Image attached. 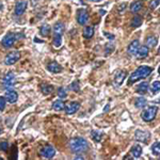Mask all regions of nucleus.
Instances as JSON below:
<instances>
[{"mask_svg":"<svg viewBox=\"0 0 160 160\" xmlns=\"http://www.w3.org/2000/svg\"><path fill=\"white\" fill-rule=\"evenodd\" d=\"M70 149L74 154H83L89 149V143L85 139L81 137L73 138L70 141Z\"/></svg>","mask_w":160,"mask_h":160,"instance_id":"1","label":"nucleus"},{"mask_svg":"<svg viewBox=\"0 0 160 160\" xmlns=\"http://www.w3.org/2000/svg\"><path fill=\"white\" fill-rule=\"evenodd\" d=\"M153 72V68L149 67V66H146V65H142L140 67H138L137 70L133 72L129 76L128 79V84L136 83L139 80H142L144 78H147V77L151 75V73Z\"/></svg>","mask_w":160,"mask_h":160,"instance_id":"2","label":"nucleus"},{"mask_svg":"<svg viewBox=\"0 0 160 160\" xmlns=\"http://www.w3.org/2000/svg\"><path fill=\"white\" fill-rule=\"evenodd\" d=\"M157 112H158L157 106H149L143 110V112L141 114V118L145 122H152L153 120L156 118Z\"/></svg>","mask_w":160,"mask_h":160,"instance_id":"3","label":"nucleus"},{"mask_svg":"<svg viewBox=\"0 0 160 160\" xmlns=\"http://www.w3.org/2000/svg\"><path fill=\"white\" fill-rule=\"evenodd\" d=\"M18 37H24V35H22V34L18 35V34H15L13 32H9V33H6L3 37L2 41H1V44H2V46L4 48H10L14 45V43L16 42Z\"/></svg>","mask_w":160,"mask_h":160,"instance_id":"4","label":"nucleus"},{"mask_svg":"<svg viewBox=\"0 0 160 160\" xmlns=\"http://www.w3.org/2000/svg\"><path fill=\"white\" fill-rule=\"evenodd\" d=\"M20 57H22V55H20V52L18 50L11 51V52H9L6 56V58H4V63H6V65H13L20 59Z\"/></svg>","mask_w":160,"mask_h":160,"instance_id":"5","label":"nucleus"},{"mask_svg":"<svg viewBox=\"0 0 160 160\" xmlns=\"http://www.w3.org/2000/svg\"><path fill=\"white\" fill-rule=\"evenodd\" d=\"M15 84V74L13 72H9L2 79V87L4 89H11Z\"/></svg>","mask_w":160,"mask_h":160,"instance_id":"6","label":"nucleus"},{"mask_svg":"<svg viewBox=\"0 0 160 160\" xmlns=\"http://www.w3.org/2000/svg\"><path fill=\"white\" fill-rule=\"evenodd\" d=\"M89 20V13L85 9H79L77 11V22L79 25H85Z\"/></svg>","mask_w":160,"mask_h":160,"instance_id":"7","label":"nucleus"},{"mask_svg":"<svg viewBox=\"0 0 160 160\" xmlns=\"http://www.w3.org/2000/svg\"><path fill=\"white\" fill-rule=\"evenodd\" d=\"M39 155L44 158H47V159H50V158L55 157V155H56V151L53 149L52 146L50 145H46L44 147L39 149Z\"/></svg>","mask_w":160,"mask_h":160,"instance_id":"8","label":"nucleus"},{"mask_svg":"<svg viewBox=\"0 0 160 160\" xmlns=\"http://www.w3.org/2000/svg\"><path fill=\"white\" fill-rule=\"evenodd\" d=\"M135 139L139 142H147V140L149 139V132L145 131V130H137L135 132Z\"/></svg>","mask_w":160,"mask_h":160,"instance_id":"9","label":"nucleus"},{"mask_svg":"<svg viewBox=\"0 0 160 160\" xmlns=\"http://www.w3.org/2000/svg\"><path fill=\"white\" fill-rule=\"evenodd\" d=\"M126 75H127V72L126 70H120L116 73L114 77V85L115 87H121L122 83L124 82L125 78H126Z\"/></svg>","mask_w":160,"mask_h":160,"instance_id":"10","label":"nucleus"},{"mask_svg":"<svg viewBox=\"0 0 160 160\" xmlns=\"http://www.w3.org/2000/svg\"><path fill=\"white\" fill-rule=\"evenodd\" d=\"M79 109H80V104L77 103V101H72L70 104H68L67 106L65 107V112H66V114L70 115L76 113Z\"/></svg>","mask_w":160,"mask_h":160,"instance_id":"11","label":"nucleus"},{"mask_svg":"<svg viewBox=\"0 0 160 160\" xmlns=\"http://www.w3.org/2000/svg\"><path fill=\"white\" fill-rule=\"evenodd\" d=\"M139 48H140V43H139L138 39H135V41H132L129 45H128V47H127V52L129 53L130 56H136L138 50H139Z\"/></svg>","mask_w":160,"mask_h":160,"instance_id":"12","label":"nucleus"},{"mask_svg":"<svg viewBox=\"0 0 160 160\" xmlns=\"http://www.w3.org/2000/svg\"><path fill=\"white\" fill-rule=\"evenodd\" d=\"M6 99L10 103V104H15L18 99V94H17L16 91L14 90H9L6 92Z\"/></svg>","mask_w":160,"mask_h":160,"instance_id":"13","label":"nucleus"},{"mask_svg":"<svg viewBox=\"0 0 160 160\" xmlns=\"http://www.w3.org/2000/svg\"><path fill=\"white\" fill-rule=\"evenodd\" d=\"M47 70L50 72V73L53 74H58V73H61L62 72V66L58 63V62H50V63H48L47 65Z\"/></svg>","mask_w":160,"mask_h":160,"instance_id":"14","label":"nucleus"},{"mask_svg":"<svg viewBox=\"0 0 160 160\" xmlns=\"http://www.w3.org/2000/svg\"><path fill=\"white\" fill-rule=\"evenodd\" d=\"M26 8H27V2L26 1H18L15 6V15L16 16H20V15L24 14V12L26 11Z\"/></svg>","mask_w":160,"mask_h":160,"instance_id":"15","label":"nucleus"},{"mask_svg":"<svg viewBox=\"0 0 160 160\" xmlns=\"http://www.w3.org/2000/svg\"><path fill=\"white\" fill-rule=\"evenodd\" d=\"M149 48L147 46H141L136 56H137L138 59H144V58H146V57L149 56Z\"/></svg>","mask_w":160,"mask_h":160,"instance_id":"16","label":"nucleus"},{"mask_svg":"<svg viewBox=\"0 0 160 160\" xmlns=\"http://www.w3.org/2000/svg\"><path fill=\"white\" fill-rule=\"evenodd\" d=\"M130 154H131L132 157L139 158L142 154V147H141L139 144H136L135 146H132L131 149H130Z\"/></svg>","mask_w":160,"mask_h":160,"instance_id":"17","label":"nucleus"},{"mask_svg":"<svg viewBox=\"0 0 160 160\" xmlns=\"http://www.w3.org/2000/svg\"><path fill=\"white\" fill-rule=\"evenodd\" d=\"M142 25V17L139 16V15H136V16L132 17V19L130 20V26L132 28H138Z\"/></svg>","mask_w":160,"mask_h":160,"instance_id":"18","label":"nucleus"},{"mask_svg":"<svg viewBox=\"0 0 160 160\" xmlns=\"http://www.w3.org/2000/svg\"><path fill=\"white\" fill-rule=\"evenodd\" d=\"M147 91H149V83L145 81L141 82L137 88V92L139 93V94H142V95L145 94V93H147Z\"/></svg>","mask_w":160,"mask_h":160,"instance_id":"19","label":"nucleus"},{"mask_svg":"<svg viewBox=\"0 0 160 160\" xmlns=\"http://www.w3.org/2000/svg\"><path fill=\"white\" fill-rule=\"evenodd\" d=\"M142 6H143L142 1H140V0H139V1H135V2H132L131 6H130V11H131L132 13H138V12L142 9Z\"/></svg>","mask_w":160,"mask_h":160,"instance_id":"20","label":"nucleus"},{"mask_svg":"<svg viewBox=\"0 0 160 160\" xmlns=\"http://www.w3.org/2000/svg\"><path fill=\"white\" fill-rule=\"evenodd\" d=\"M64 32V25L62 23H57L53 26V34H58V35H62Z\"/></svg>","mask_w":160,"mask_h":160,"instance_id":"21","label":"nucleus"},{"mask_svg":"<svg viewBox=\"0 0 160 160\" xmlns=\"http://www.w3.org/2000/svg\"><path fill=\"white\" fill-rule=\"evenodd\" d=\"M82 35H83L84 39H91V37L94 35V28L91 27V26L85 27L84 30H83V32H82Z\"/></svg>","mask_w":160,"mask_h":160,"instance_id":"22","label":"nucleus"},{"mask_svg":"<svg viewBox=\"0 0 160 160\" xmlns=\"http://www.w3.org/2000/svg\"><path fill=\"white\" fill-rule=\"evenodd\" d=\"M146 46L149 48H154L158 44V39L156 37H149L145 41Z\"/></svg>","mask_w":160,"mask_h":160,"instance_id":"23","label":"nucleus"},{"mask_svg":"<svg viewBox=\"0 0 160 160\" xmlns=\"http://www.w3.org/2000/svg\"><path fill=\"white\" fill-rule=\"evenodd\" d=\"M147 105V100L144 97H138L135 100V106L137 107L138 109H142Z\"/></svg>","mask_w":160,"mask_h":160,"instance_id":"24","label":"nucleus"},{"mask_svg":"<svg viewBox=\"0 0 160 160\" xmlns=\"http://www.w3.org/2000/svg\"><path fill=\"white\" fill-rule=\"evenodd\" d=\"M39 31H41V34H42L43 37H48V35L50 34L51 28H50V26L48 25V24H44V25H42V27H41Z\"/></svg>","mask_w":160,"mask_h":160,"instance_id":"25","label":"nucleus"},{"mask_svg":"<svg viewBox=\"0 0 160 160\" xmlns=\"http://www.w3.org/2000/svg\"><path fill=\"white\" fill-rule=\"evenodd\" d=\"M41 90H42V93L44 95H49L53 91V87L52 85H49V84L43 83L42 85H41Z\"/></svg>","mask_w":160,"mask_h":160,"instance_id":"26","label":"nucleus"},{"mask_svg":"<svg viewBox=\"0 0 160 160\" xmlns=\"http://www.w3.org/2000/svg\"><path fill=\"white\" fill-rule=\"evenodd\" d=\"M52 109L56 111H61V110L65 109V105L62 100H56L52 104Z\"/></svg>","mask_w":160,"mask_h":160,"instance_id":"27","label":"nucleus"},{"mask_svg":"<svg viewBox=\"0 0 160 160\" xmlns=\"http://www.w3.org/2000/svg\"><path fill=\"white\" fill-rule=\"evenodd\" d=\"M91 137H92V139L95 142H99V141L101 140V138H103V133H101L99 130H93L92 132H91Z\"/></svg>","mask_w":160,"mask_h":160,"instance_id":"28","label":"nucleus"},{"mask_svg":"<svg viewBox=\"0 0 160 160\" xmlns=\"http://www.w3.org/2000/svg\"><path fill=\"white\" fill-rule=\"evenodd\" d=\"M52 44L55 47H60L62 44V35H58V34H55L52 39Z\"/></svg>","mask_w":160,"mask_h":160,"instance_id":"29","label":"nucleus"},{"mask_svg":"<svg viewBox=\"0 0 160 160\" xmlns=\"http://www.w3.org/2000/svg\"><path fill=\"white\" fill-rule=\"evenodd\" d=\"M152 152L156 156H160V142H156L152 146Z\"/></svg>","mask_w":160,"mask_h":160,"instance_id":"30","label":"nucleus"},{"mask_svg":"<svg viewBox=\"0 0 160 160\" xmlns=\"http://www.w3.org/2000/svg\"><path fill=\"white\" fill-rule=\"evenodd\" d=\"M160 91V81H154L152 84V92L153 94H157Z\"/></svg>","mask_w":160,"mask_h":160,"instance_id":"31","label":"nucleus"},{"mask_svg":"<svg viewBox=\"0 0 160 160\" xmlns=\"http://www.w3.org/2000/svg\"><path fill=\"white\" fill-rule=\"evenodd\" d=\"M58 96H59L60 98H65L66 96H67V92H66V89L63 87L59 88L58 89Z\"/></svg>","mask_w":160,"mask_h":160,"instance_id":"32","label":"nucleus"},{"mask_svg":"<svg viewBox=\"0 0 160 160\" xmlns=\"http://www.w3.org/2000/svg\"><path fill=\"white\" fill-rule=\"evenodd\" d=\"M0 149H1L2 152H8V149H9L8 141H1V142H0Z\"/></svg>","mask_w":160,"mask_h":160,"instance_id":"33","label":"nucleus"},{"mask_svg":"<svg viewBox=\"0 0 160 160\" xmlns=\"http://www.w3.org/2000/svg\"><path fill=\"white\" fill-rule=\"evenodd\" d=\"M6 97L0 96V111H3V110H4V108H6Z\"/></svg>","mask_w":160,"mask_h":160,"instance_id":"34","label":"nucleus"},{"mask_svg":"<svg viewBox=\"0 0 160 160\" xmlns=\"http://www.w3.org/2000/svg\"><path fill=\"white\" fill-rule=\"evenodd\" d=\"M159 3H160V0H152L151 3H149V8L152 9V10H155V9L159 6Z\"/></svg>","mask_w":160,"mask_h":160,"instance_id":"35","label":"nucleus"},{"mask_svg":"<svg viewBox=\"0 0 160 160\" xmlns=\"http://www.w3.org/2000/svg\"><path fill=\"white\" fill-rule=\"evenodd\" d=\"M70 89L73 91H75V92H78L79 90H80V88H79V83H78V81H74L73 83L70 84Z\"/></svg>","mask_w":160,"mask_h":160,"instance_id":"36","label":"nucleus"},{"mask_svg":"<svg viewBox=\"0 0 160 160\" xmlns=\"http://www.w3.org/2000/svg\"><path fill=\"white\" fill-rule=\"evenodd\" d=\"M125 6H126V3H122L121 6L118 8V11L122 12V11H123V10H124V9H125Z\"/></svg>","mask_w":160,"mask_h":160,"instance_id":"37","label":"nucleus"},{"mask_svg":"<svg viewBox=\"0 0 160 160\" xmlns=\"http://www.w3.org/2000/svg\"><path fill=\"white\" fill-rule=\"evenodd\" d=\"M105 35H106L108 39H114V35H112V34H108V33H105Z\"/></svg>","mask_w":160,"mask_h":160,"instance_id":"38","label":"nucleus"},{"mask_svg":"<svg viewBox=\"0 0 160 160\" xmlns=\"http://www.w3.org/2000/svg\"><path fill=\"white\" fill-rule=\"evenodd\" d=\"M90 1H92V2H99L101 0H90Z\"/></svg>","mask_w":160,"mask_h":160,"instance_id":"39","label":"nucleus"},{"mask_svg":"<svg viewBox=\"0 0 160 160\" xmlns=\"http://www.w3.org/2000/svg\"><path fill=\"white\" fill-rule=\"evenodd\" d=\"M158 55H160V47H159V49H158Z\"/></svg>","mask_w":160,"mask_h":160,"instance_id":"40","label":"nucleus"},{"mask_svg":"<svg viewBox=\"0 0 160 160\" xmlns=\"http://www.w3.org/2000/svg\"><path fill=\"white\" fill-rule=\"evenodd\" d=\"M1 6H1V3H0V10H1V9H2V8H1Z\"/></svg>","mask_w":160,"mask_h":160,"instance_id":"41","label":"nucleus"},{"mask_svg":"<svg viewBox=\"0 0 160 160\" xmlns=\"http://www.w3.org/2000/svg\"><path fill=\"white\" fill-rule=\"evenodd\" d=\"M158 72H159V74H160V66H159V70H158Z\"/></svg>","mask_w":160,"mask_h":160,"instance_id":"42","label":"nucleus"},{"mask_svg":"<svg viewBox=\"0 0 160 160\" xmlns=\"http://www.w3.org/2000/svg\"><path fill=\"white\" fill-rule=\"evenodd\" d=\"M0 135H1V128H0Z\"/></svg>","mask_w":160,"mask_h":160,"instance_id":"43","label":"nucleus"}]
</instances>
